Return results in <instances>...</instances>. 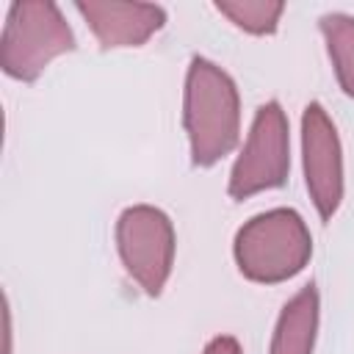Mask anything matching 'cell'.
Returning a JSON list of instances; mask_svg holds the SVG:
<instances>
[{
	"label": "cell",
	"mask_w": 354,
	"mask_h": 354,
	"mask_svg": "<svg viewBox=\"0 0 354 354\" xmlns=\"http://www.w3.org/2000/svg\"><path fill=\"white\" fill-rule=\"evenodd\" d=\"M183 127L188 136L191 163L216 166L241 138V94L227 69L210 58L194 55L185 69Z\"/></svg>",
	"instance_id": "obj_1"
},
{
	"label": "cell",
	"mask_w": 354,
	"mask_h": 354,
	"mask_svg": "<svg viewBox=\"0 0 354 354\" xmlns=\"http://www.w3.org/2000/svg\"><path fill=\"white\" fill-rule=\"evenodd\" d=\"M238 271L257 285L288 282L313 257V235L293 207H271L243 221L232 238Z\"/></svg>",
	"instance_id": "obj_2"
},
{
	"label": "cell",
	"mask_w": 354,
	"mask_h": 354,
	"mask_svg": "<svg viewBox=\"0 0 354 354\" xmlns=\"http://www.w3.org/2000/svg\"><path fill=\"white\" fill-rule=\"evenodd\" d=\"M77 47L75 30L50 0H17L0 33V66L8 77L33 83L53 58Z\"/></svg>",
	"instance_id": "obj_3"
},
{
	"label": "cell",
	"mask_w": 354,
	"mask_h": 354,
	"mask_svg": "<svg viewBox=\"0 0 354 354\" xmlns=\"http://www.w3.org/2000/svg\"><path fill=\"white\" fill-rule=\"evenodd\" d=\"M113 238L127 277L147 296H160L177 252V232L169 213L155 205H130L119 213Z\"/></svg>",
	"instance_id": "obj_4"
},
{
	"label": "cell",
	"mask_w": 354,
	"mask_h": 354,
	"mask_svg": "<svg viewBox=\"0 0 354 354\" xmlns=\"http://www.w3.org/2000/svg\"><path fill=\"white\" fill-rule=\"evenodd\" d=\"M290 174V124L277 100L254 111L246 141L230 169L227 194L243 202L254 194L282 188Z\"/></svg>",
	"instance_id": "obj_5"
},
{
	"label": "cell",
	"mask_w": 354,
	"mask_h": 354,
	"mask_svg": "<svg viewBox=\"0 0 354 354\" xmlns=\"http://www.w3.org/2000/svg\"><path fill=\"white\" fill-rule=\"evenodd\" d=\"M301 166L313 207L329 221L343 202L346 174L337 127L321 102H307L301 111Z\"/></svg>",
	"instance_id": "obj_6"
},
{
	"label": "cell",
	"mask_w": 354,
	"mask_h": 354,
	"mask_svg": "<svg viewBox=\"0 0 354 354\" xmlns=\"http://www.w3.org/2000/svg\"><path fill=\"white\" fill-rule=\"evenodd\" d=\"M75 11L86 19L88 30L94 33L102 50H122V47H141L147 44L163 25L166 8L155 3H100V0H80Z\"/></svg>",
	"instance_id": "obj_7"
},
{
	"label": "cell",
	"mask_w": 354,
	"mask_h": 354,
	"mask_svg": "<svg viewBox=\"0 0 354 354\" xmlns=\"http://www.w3.org/2000/svg\"><path fill=\"white\" fill-rule=\"evenodd\" d=\"M318 321H321V293L315 282H307L279 310L268 354H313L318 337Z\"/></svg>",
	"instance_id": "obj_8"
},
{
	"label": "cell",
	"mask_w": 354,
	"mask_h": 354,
	"mask_svg": "<svg viewBox=\"0 0 354 354\" xmlns=\"http://www.w3.org/2000/svg\"><path fill=\"white\" fill-rule=\"evenodd\" d=\"M321 36L326 41V53L337 77V86L346 97H354V14L329 11L318 19Z\"/></svg>",
	"instance_id": "obj_9"
},
{
	"label": "cell",
	"mask_w": 354,
	"mask_h": 354,
	"mask_svg": "<svg viewBox=\"0 0 354 354\" xmlns=\"http://www.w3.org/2000/svg\"><path fill=\"white\" fill-rule=\"evenodd\" d=\"M213 6L235 28L252 36H271L279 28V17L285 11V3L279 0H216Z\"/></svg>",
	"instance_id": "obj_10"
},
{
	"label": "cell",
	"mask_w": 354,
	"mask_h": 354,
	"mask_svg": "<svg viewBox=\"0 0 354 354\" xmlns=\"http://www.w3.org/2000/svg\"><path fill=\"white\" fill-rule=\"evenodd\" d=\"M202 354H243V348L232 335H216L213 340H207Z\"/></svg>",
	"instance_id": "obj_11"
}]
</instances>
